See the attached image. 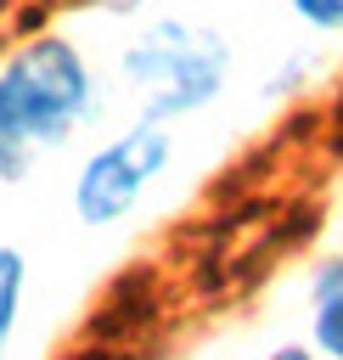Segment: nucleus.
<instances>
[{"instance_id":"f257e3e1","label":"nucleus","mask_w":343,"mask_h":360,"mask_svg":"<svg viewBox=\"0 0 343 360\" xmlns=\"http://www.w3.org/2000/svg\"><path fill=\"white\" fill-rule=\"evenodd\" d=\"M90 112V68L84 56L45 34L6 56L0 68V174H22L28 158L62 141Z\"/></svg>"},{"instance_id":"0eeeda50","label":"nucleus","mask_w":343,"mask_h":360,"mask_svg":"<svg viewBox=\"0 0 343 360\" xmlns=\"http://www.w3.org/2000/svg\"><path fill=\"white\" fill-rule=\"evenodd\" d=\"M270 360H315V354H304V349H276Z\"/></svg>"},{"instance_id":"7ed1b4c3","label":"nucleus","mask_w":343,"mask_h":360,"mask_svg":"<svg viewBox=\"0 0 343 360\" xmlns=\"http://www.w3.org/2000/svg\"><path fill=\"white\" fill-rule=\"evenodd\" d=\"M163 163H169V135H163V124H135V129H124L118 141H107V146L84 163L79 186H73L79 219H84V225H112V219H124V214L141 202V191L163 174Z\"/></svg>"},{"instance_id":"20e7f679","label":"nucleus","mask_w":343,"mask_h":360,"mask_svg":"<svg viewBox=\"0 0 343 360\" xmlns=\"http://www.w3.org/2000/svg\"><path fill=\"white\" fill-rule=\"evenodd\" d=\"M315 343L343 360V259H332L315 276Z\"/></svg>"},{"instance_id":"39448f33","label":"nucleus","mask_w":343,"mask_h":360,"mask_svg":"<svg viewBox=\"0 0 343 360\" xmlns=\"http://www.w3.org/2000/svg\"><path fill=\"white\" fill-rule=\"evenodd\" d=\"M17 304H22V253L0 248V354H6V338L17 326Z\"/></svg>"},{"instance_id":"423d86ee","label":"nucleus","mask_w":343,"mask_h":360,"mask_svg":"<svg viewBox=\"0 0 343 360\" xmlns=\"http://www.w3.org/2000/svg\"><path fill=\"white\" fill-rule=\"evenodd\" d=\"M292 11L315 28H343V0H292Z\"/></svg>"},{"instance_id":"f03ea898","label":"nucleus","mask_w":343,"mask_h":360,"mask_svg":"<svg viewBox=\"0 0 343 360\" xmlns=\"http://www.w3.org/2000/svg\"><path fill=\"white\" fill-rule=\"evenodd\" d=\"M225 68H231L225 39L197 22H157L124 51V79L141 90L146 124H163L214 101L225 84Z\"/></svg>"}]
</instances>
